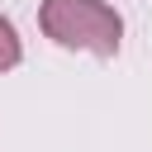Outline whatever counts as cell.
<instances>
[{"mask_svg": "<svg viewBox=\"0 0 152 152\" xmlns=\"http://www.w3.org/2000/svg\"><path fill=\"white\" fill-rule=\"evenodd\" d=\"M19 57H24V43H19V28L0 14V71H10V66H19Z\"/></svg>", "mask_w": 152, "mask_h": 152, "instance_id": "cell-2", "label": "cell"}, {"mask_svg": "<svg viewBox=\"0 0 152 152\" xmlns=\"http://www.w3.org/2000/svg\"><path fill=\"white\" fill-rule=\"evenodd\" d=\"M38 24L57 48H71V52L114 57L124 48V19L109 0H43Z\"/></svg>", "mask_w": 152, "mask_h": 152, "instance_id": "cell-1", "label": "cell"}]
</instances>
